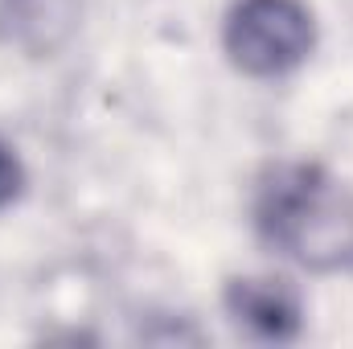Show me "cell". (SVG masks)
<instances>
[{"mask_svg": "<svg viewBox=\"0 0 353 349\" xmlns=\"http://www.w3.org/2000/svg\"><path fill=\"white\" fill-rule=\"evenodd\" d=\"M255 226L267 243L312 271L353 255V197L321 165H275L255 193Z\"/></svg>", "mask_w": 353, "mask_h": 349, "instance_id": "6da1fadb", "label": "cell"}, {"mask_svg": "<svg viewBox=\"0 0 353 349\" xmlns=\"http://www.w3.org/2000/svg\"><path fill=\"white\" fill-rule=\"evenodd\" d=\"M226 54L251 79L296 70L316 41V25L304 0H239L226 17Z\"/></svg>", "mask_w": 353, "mask_h": 349, "instance_id": "7a4b0ae2", "label": "cell"}, {"mask_svg": "<svg viewBox=\"0 0 353 349\" xmlns=\"http://www.w3.org/2000/svg\"><path fill=\"white\" fill-rule=\"evenodd\" d=\"M226 312L239 329H247L259 341H292L304 329V308L288 279H230Z\"/></svg>", "mask_w": 353, "mask_h": 349, "instance_id": "3957f363", "label": "cell"}, {"mask_svg": "<svg viewBox=\"0 0 353 349\" xmlns=\"http://www.w3.org/2000/svg\"><path fill=\"white\" fill-rule=\"evenodd\" d=\"M79 25V0H0V37L33 58L54 54Z\"/></svg>", "mask_w": 353, "mask_h": 349, "instance_id": "277c9868", "label": "cell"}, {"mask_svg": "<svg viewBox=\"0 0 353 349\" xmlns=\"http://www.w3.org/2000/svg\"><path fill=\"white\" fill-rule=\"evenodd\" d=\"M21 189H25L21 157H17V148L0 136V210H4V206H12V201L21 197Z\"/></svg>", "mask_w": 353, "mask_h": 349, "instance_id": "5b68a950", "label": "cell"}]
</instances>
